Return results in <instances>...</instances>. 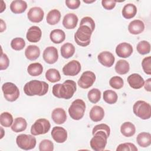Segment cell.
<instances>
[{
  "label": "cell",
  "instance_id": "4316f807",
  "mask_svg": "<svg viewBox=\"0 0 151 151\" xmlns=\"http://www.w3.org/2000/svg\"><path fill=\"white\" fill-rule=\"evenodd\" d=\"M136 142L140 147H147L151 144V134L147 132L140 133L136 137Z\"/></svg>",
  "mask_w": 151,
  "mask_h": 151
},
{
  "label": "cell",
  "instance_id": "816d5d0a",
  "mask_svg": "<svg viewBox=\"0 0 151 151\" xmlns=\"http://www.w3.org/2000/svg\"><path fill=\"white\" fill-rule=\"evenodd\" d=\"M1 11H0V12H2L6 8V5H5V3L3 1H1Z\"/></svg>",
  "mask_w": 151,
  "mask_h": 151
},
{
  "label": "cell",
  "instance_id": "d6a6232c",
  "mask_svg": "<svg viewBox=\"0 0 151 151\" xmlns=\"http://www.w3.org/2000/svg\"><path fill=\"white\" fill-rule=\"evenodd\" d=\"M27 71L31 76H38L43 71V67L39 63H34L30 64L27 67Z\"/></svg>",
  "mask_w": 151,
  "mask_h": 151
},
{
  "label": "cell",
  "instance_id": "ee69618b",
  "mask_svg": "<svg viewBox=\"0 0 151 151\" xmlns=\"http://www.w3.org/2000/svg\"><path fill=\"white\" fill-rule=\"evenodd\" d=\"M80 25H86L88 26L93 31L95 29V22L92 18L90 17H83L81 21Z\"/></svg>",
  "mask_w": 151,
  "mask_h": 151
},
{
  "label": "cell",
  "instance_id": "7402d4cb",
  "mask_svg": "<svg viewBox=\"0 0 151 151\" xmlns=\"http://www.w3.org/2000/svg\"><path fill=\"white\" fill-rule=\"evenodd\" d=\"M89 116L92 121L94 122H100L104 118V109L101 106H94L91 109L89 113Z\"/></svg>",
  "mask_w": 151,
  "mask_h": 151
},
{
  "label": "cell",
  "instance_id": "5bb4252c",
  "mask_svg": "<svg viewBox=\"0 0 151 151\" xmlns=\"http://www.w3.org/2000/svg\"><path fill=\"white\" fill-rule=\"evenodd\" d=\"M44 11L38 6H34L29 9L27 14L28 19L34 23H38L41 22L44 18Z\"/></svg>",
  "mask_w": 151,
  "mask_h": 151
},
{
  "label": "cell",
  "instance_id": "2e32d148",
  "mask_svg": "<svg viewBox=\"0 0 151 151\" xmlns=\"http://www.w3.org/2000/svg\"><path fill=\"white\" fill-rule=\"evenodd\" d=\"M97 59L100 64L107 67H111L115 61L114 56L109 51L100 52L97 56Z\"/></svg>",
  "mask_w": 151,
  "mask_h": 151
},
{
  "label": "cell",
  "instance_id": "f546056e",
  "mask_svg": "<svg viewBox=\"0 0 151 151\" xmlns=\"http://www.w3.org/2000/svg\"><path fill=\"white\" fill-rule=\"evenodd\" d=\"M61 18L60 12L56 9L51 10L47 14L46 17V21L49 25H54L58 23Z\"/></svg>",
  "mask_w": 151,
  "mask_h": 151
},
{
  "label": "cell",
  "instance_id": "836d02e7",
  "mask_svg": "<svg viewBox=\"0 0 151 151\" xmlns=\"http://www.w3.org/2000/svg\"><path fill=\"white\" fill-rule=\"evenodd\" d=\"M46 79L51 83H56L61 80L60 72L55 68H50L45 73Z\"/></svg>",
  "mask_w": 151,
  "mask_h": 151
},
{
  "label": "cell",
  "instance_id": "4dcf8cb0",
  "mask_svg": "<svg viewBox=\"0 0 151 151\" xmlns=\"http://www.w3.org/2000/svg\"><path fill=\"white\" fill-rule=\"evenodd\" d=\"M61 56L66 59L71 57L75 52V47L71 43L66 42L64 44L60 49Z\"/></svg>",
  "mask_w": 151,
  "mask_h": 151
},
{
  "label": "cell",
  "instance_id": "c3c4849f",
  "mask_svg": "<svg viewBox=\"0 0 151 151\" xmlns=\"http://www.w3.org/2000/svg\"><path fill=\"white\" fill-rule=\"evenodd\" d=\"M66 6L71 9H76L80 5V1L79 0H67L65 2Z\"/></svg>",
  "mask_w": 151,
  "mask_h": 151
},
{
  "label": "cell",
  "instance_id": "d6986e66",
  "mask_svg": "<svg viewBox=\"0 0 151 151\" xmlns=\"http://www.w3.org/2000/svg\"><path fill=\"white\" fill-rule=\"evenodd\" d=\"M51 118L54 122L58 124H63L67 119V114L65 110L60 107L54 109L51 113Z\"/></svg>",
  "mask_w": 151,
  "mask_h": 151
},
{
  "label": "cell",
  "instance_id": "ac0fdd59",
  "mask_svg": "<svg viewBox=\"0 0 151 151\" xmlns=\"http://www.w3.org/2000/svg\"><path fill=\"white\" fill-rule=\"evenodd\" d=\"M42 31L37 26H32L28 28L26 37L28 41L31 42H38L41 38Z\"/></svg>",
  "mask_w": 151,
  "mask_h": 151
},
{
  "label": "cell",
  "instance_id": "7c38bea8",
  "mask_svg": "<svg viewBox=\"0 0 151 151\" xmlns=\"http://www.w3.org/2000/svg\"><path fill=\"white\" fill-rule=\"evenodd\" d=\"M42 57L44 60L48 64H52L57 62L58 58V54L57 49L53 47L50 46L47 47L43 52Z\"/></svg>",
  "mask_w": 151,
  "mask_h": 151
},
{
  "label": "cell",
  "instance_id": "d4e9b609",
  "mask_svg": "<svg viewBox=\"0 0 151 151\" xmlns=\"http://www.w3.org/2000/svg\"><path fill=\"white\" fill-rule=\"evenodd\" d=\"M51 41L55 44H60L65 39V34L64 31L60 29H53L50 34Z\"/></svg>",
  "mask_w": 151,
  "mask_h": 151
},
{
  "label": "cell",
  "instance_id": "44dd1931",
  "mask_svg": "<svg viewBox=\"0 0 151 151\" xmlns=\"http://www.w3.org/2000/svg\"><path fill=\"white\" fill-rule=\"evenodd\" d=\"M145 29L144 22L140 19H134L131 21L128 25L129 32L133 35H137L142 33Z\"/></svg>",
  "mask_w": 151,
  "mask_h": 151
},
{
  "label": "cell",
  "instance_id": "f1b7e54d",
  "mask_svg": "<svg viewBox=\"0 0 151 151\" xmlns=\"http://www.w3.org/2000/svg\"><path fill=\"white\" fill-rule=\"evenodd\" d=\"M137 13V8L133 4H126L122 9V14L126 19H131L133 18Z\"/></svg>",
  "mask_w": 151,
  "mask_h": 151
},
{
  "label": "cell",
  "instance_id": "db71d44e",
  "mask_svg": "<svg viewBox=\"0 0 151 151\" xmlns=\"http://www.w3.org/2000/svg\"><path fill=\"white\" fill-rule=\"evenodd\" d=\"M96 1H83V2H85V3H92V2H95Z\"/></svg>",
  "mask_w": 151,
  "mask_h": 151
},
{
  "label": "cell",
  "instance_id": "7bdbcfd3",
  "mask_svg": "<svg viewBox=\"0 0 151 151\" xmlns=\"http://www.w3.org/2000/svg\"><path fill=\"white\" fill-rule=\"evenodd\" d=\"M142 66L144 72L148 75L151 74V57L144 58L142 61Z\"/></svg>",
  "mask_w": 151,
  "mask_h": 151
},
{
  "label": "cell",
  "instance_id": "83f0119b",
  "mask_svg": "<svg viewBox=\"0 0 151 151\" xmlns=\"http://www.w3.org/2000/svg\"><path fill=\"white\" fill-rule=\"evenodd\" d=\"M27 126V123L25 119L22 117H17L15 119L14 122L11 126V130L15 132L18 133L24 131Z\"/></svg>",
  "mask_w": 151,
  "mask_h": 151
},
{
  "label": "cell",
  "instance_id": "7dc6e473",
  "mask_svg": "<svg viewBox=\"0 0 151 151\" xmlns=\"http://www.w3.org/2000/svg\"><path fill=\"white\" fill-rule=\"evenodd\" d=\"M116 4V1L113 0H103L101 1V5L103 7L107 10L113 9Z\"/></svg>",
  "mask_w": 151,
  "mask_h": 151
},
{
  "label": "cell",
  "instance_id": "cb8c5ba5",
  "mask_svg": "<svg viewBox=\"0 0 151 151\" xmlns=\"http://www.w3.org/2000/svg\"><path fill=\"white\" fill-rule=\"evenodd\" d=\"M40 55L39 47L35 45H28L25 50V55L27 59L31 61L35 60Z\"/></svg>",
  "mask_w": 151,
  "mask_h": 151
},
{
  "label": "cell",
  "instance_id": "484cf974",
  "mask_svg": "<svg viewBox=\"0 0 151 151\" xmlns=\"http://www.w3.org/2000/svg\"><path fill=\"white\" fill-rule=\"evenodd\" d=\"M120 132L123 136L129 137L135 134L136 127L132 123L130 122H126L121 125Z\"/></svg>",
  "mask_w": 151,
  "mask_h": 151
},
{
  "label": "cell",
  "instance_id": "e575fe53",
  "mask_svg": "<svg viewBox=\"0 0 151 151\" xmlns=\"http://www.w3.org/2000/svg\"><path fill=\"white\" fill-rule=\"evenodd\" d=\"M103 100L109 104H113L116 103L118 97L117 93L111 90H107L103 92Z\"/></svg>",
  "mask_w": 151,
  "mask_h": 151
},
{
  "label": "cell",
  "instance_id": "3957f363",
  "mask_svg": "<svg viewBox=\"0 0 151 151\" xmlns=\"http://www.w3.org/2000/svg\"><path fill=\"white\" fill-rule=\"evenodd\" d=\"M93 31L86 25H80L74 34V41L81 47H86L90 43V38Z\"/></svg>",
  "mask_w": 151,
  "mask_h": 151
},
{
  "label": "cell",
  "instance_id": "bcb514c9",
  "mask_svg": "<svg viewBox=\"0 0 151 151\" xmlns=\"http://www.w3.org/2000/svg\"><path fill=\"white\" fill-rule=\"evenodd\" d=\"M9 64V60L6 54L1 52V61H0V69L1 70L6 69Z\"/></svg>",
  "mask_w": 151,
  "mask_h": 151
},
{
  "label": "cell",
  "instance_id": "8992f818",
  "mask_svg": "<svg viewBox=\"0 0 151 151\" xmlns=\"http://www.w3.org/2000/svg\"><path fill=\"white\" fill-rule=\"evenodd\" d=\"M86 110L85 102L80 99L74 100L68 108V113L73 120H78L83 118Z\"/></svg>",
  "mask_w": 151,
  "mask_h": 151
},
{
  "label": "cell",
  "instance_id": "f907efd6",
  "mask_svg": "<svg viewBox=\"0 0 151 151\" xmlns=\"http://www.w3.org/2000/svg\"><path fill=\"white\" fill-rule=\"evenodd\" d=\"M6 29V24L5 22L3 21V19H1V24H0V32H2L4 31Z\"/></svg>",
  "mask_w": 151,
  "mask_h": 151
},
{
  "label": "cell",
  "instance_id": "f35d334b",
  "mask_svg": "<svg viewBox=\"0 0 151 151\" xmlns=\"http://www.w3.org/2000/svg\"><path fill=\"white\" fill-rule=\"evenodd\" d=\"M25 46V42L24 40L20 37H16L12 40L11 42V48L16 51H20L22 50Z\"/></svg>",
  "mask_w": 151,
  "mask_h": 151
},
{
  "label": "cell",
  "instance_id": "e0dca14e",
  "mask_svg": "<svg viewBox=\"0 0 151 151\" xmlns=\"http://www.w3.org/2000/svg\"><path fill=\"white\" fill-rule=\"evenodd\" d=\"M127 81L130 87L134 89H139L144 86L145 80L139 74L133 73L129 76Z\"/></svg>",
  "mask_w": 151,
  "mask_h": 151
},
{
  "label": "cell",
  "instance_id": "9c48e42d",
  "mask_svg": "<svg viewBox=\"0 0 151 151\" xmlns=\"http://www.w3.org/2000/svg\"><path fill=\"white\" fill-rule=\"evenodd\" d=\"M51 124L48 120L46 119H39L37 120L31 127V133L34 136L44 134L50 129Z\"/></svg>",
  "mask_w": 151,
  "mask_h": 151
},
{
  "label": "cell",
  "instance_id": "7a4b0ae2",
  "mask_svg": "<svg viewBox=\"0 0 151 151\" xmlns=\"http://www.w3.org/2000/svg\"><path fill=\"white\" fill-rule=\"evenodd\" d=\"M48 84L43 81L33 80L27 83L24 87L25 94L29 96L45 95L48 91Z\"/></svg>",
  "mask_w": 151,
  "mask_h": 151
},
{
  "label": "cell",
  "instance_id": "277c9868",
  "mask_svg": "<svg viewBox=\"0 0 151 151\" xmlns=\"http://www.w3.org/2000/svg\"><path fill=\"white\" fill-rule=\"evenodd\" d=\"M90 145L91 149L95 151H101L105 149L109 137L106 133L103 130H97L93 134Z\"/></svg>",
  "mask_w": 151,
  "mask_h": 151
},
{
  "label": "cell",
  "instance_id": "30bf717a",
  "mask_svg": "<svg viewBox=\"0 0 151 151\" xmlns=\"http://www.w3.org/2000/svg\"><path fill=\"white\" fill-rule=\"evenodd\" d=\"M95 74L91 71L84 72L78 81V85L82 88H88L93 86L96 80Z\"/></svg>",
  "mask_w": 151,
  "mask_h": 151
},
{
  "label": "cell",
  "instance_id": "681fc988",
  "mask_svg": "<svg viewBox=\"0 0 151 151\" xmlns=\"http://www.w3.org/2000/svg\"><path fill=\"white\" fill-rule=\"evenodd\" d=\"M144 87H145V89L146 91L149 92L151 91V78H150L146 80V81L145 82Z\"/></svg>",
  "mask_w": 151,
  "mask_h": 151
},
{
  "label": "cell",
  "instance_id": "603a6c76",
  "mask_svg": "<svg viewBox=\"0 0 151 151\" xmlns=\"http://www.w3.org/2000/svg\"><path fill=\"white\" fill-rule=\"evenodd\" d=\"M27 8V4L22 0H15L10 4V9L14 14L23 13Z\"/></svg>",
  "mask_w": 151,
  "mask_h": 151
},
{
  "label": "cell",
  "instance_id": "b9f144b4",
  "mask_svg": "<svg viewBox=\"0 0 151 151\" xmlns=\"http://www.w3.org/2000/svg\"><path fill=\"white\" fill-rule=\"evenodd\" d=\"M117 151H137V147L132 143H124L120 144L116 148Z\"/></svg>",
  "mask_w": 151,
  "mask_h": 151
},
{
  "label": "cell",
  "instance_id": "1f68e13d",
  "mask_svg": "<svg viewBox=\"0 0 151 151\" xmlns=\"http://www.w3.org/2000/svg\"><path fill=\"white\" fill-rule=\"evenodd\" d=\"M115 71L120 75L127 74L130 70L129 63L124 60H119L115 65Z\"/></svg>",
  "mask_w": 151,
  "mask_h": 151
},
{
  "label": "cell",
  "instance_id": "8fae6325",
  "mask_svg": "<svg viewBox=\"0 0 151 151\" xmlns=\"http://www.w3.org/2000/svg\"><path fill=\"white\" fill-rule=\"evenodd\" d=\"M81 70V64L77 60H73L66 64L63 68V73L65 76H74Z\"/></svg>",
  "mask_w": 151,
  "mask_h": 151
},
{
  "label": "cell",
  "instance_id": "52a82bcc",
  "mask_svg": "<svg viewBox=\"0 0 151 151\" xmlns=\"http://www.w3.org/2000/svg\"><path fill=\"white\" fill-rule=\"evenodd\" d=\"M16 143L21 149L28 150L34 149L36 146V139L34 135L21 134L17 136Z\"/></svg>",
  "mask_w": 151,
  "mask_h": 151
},
{
  "label": "cell",
  "instance_id": "ba28073f",
  "mask_svg": "<svg viewBox=\"0 0 151 151\" xmlns=\"http://www.w3.org/2000/svg\"><path fill=\"white\" fill-rule=\"evenodd\" d=\"M2 90L5 99L8 101H14L19 96L18 88L15 84L11 82L5 83L2 86Z\"/></svg>",
  "mask_w": 151,
  "mask_h": 151
},
{
  "label": "cell",
  "instance_id": "d590c367",
  "mask_svg": "<svg viewBox=\"0 0 151 151\" xmlns=\"http://www.w3.org/2000/svg\"><path fill=\"white\" fill-rule=\"evenodd\" d=\"M14 122L13 117L8 112H3L0 115V123L5 127H10Z\"/></svg>",
  "mask_w": 151,
  "mask_h": 151
},
{
  "label": "cell",
  "instance_id": "f6af8a7d",
  "mask_svg": "<svg viewBox=\"0 0 151 151\" xmlns=\"http://www.w3.org/2000/svg\"><path fill=\"white\" fill-rule=\"evenodd\" d=\"M97 130H103L106 133L108 137H109V136H110V127L108 125H107L106 124L102 123V124H99L95 126L93 129L92 134H93Z\"/></svg>",
  "mask_w": 151,
  "mask_h": 151
},
{
  "label": "cell",
  "instance_id": "9a60e30c",
  "mask_svg": "<svg viewBox=\"0 0 151 151\" xmlns=\"http://www.w3.org/2000/svg\"><path fill=\"white\" fill-rule=\"evenodd\" d=\"M133 52V47L127 42H122L118 44L116 48V53L121 58H127Z\"/></svg>",
  "mask_w": 151,
  "mask_h": 151
},
{
  "label": "cell",
  "instance_id": "8d00e7d4",
  "mask_svg": "<svg viewBox=\"0 0 151 151\" xmlns=\"http://www.w3.org/2000/svg\"><path fill=\"white\" fill-rule=\"evenodd\" d=\"M137 52L142 55H145L149 54L150 51V44L147 41H140L136 47Z\"/></svg>",
  "mask_w": 151,
  "mask_h": 151
},
{
  "label": "cell",
  "instance_id": "ab89813d",
  "mask_svg": "<svg viewBox=\"0 0 151 151\" xmlns=\"http://www.w3.org/2000/svg\"><path fill=\"white\" fill-rule=\"evenodd\" d=\"M110 86L114 89H120L124 84L123 80L119 76H113L109 80Z\"/></svg>",
  "mask_w": 151,
  "mask_h": 151
},
{
  "label": "cell",
  "instance_id": "ffe728a7",
  "mask_svg": "<svg viewBox=\"0 0 151 151\" xmlns=\"http://www.w3.org/2000/svg\"><path fill=\"white\" fill-rule=\"evenodd\" d=\"M78 21V17L76 14L73 13H68L64 17L63 25L66 29H74L77 26Z\"/></svg>",
  "mask_w": 151,
  "mask_h": 151
},
{
  "label": "cell",
  "instance_id": "6da1fadb",
  "mask_svg": "<svg viewBox=\"0 0 151 151\" xmlns=\"http://www.w3.org/2000/svg\"><path fill=\"white\" fill-rule=\"evenodd\" d=\"M77 90V85L74 81L67 80L63 84H57L52 87V92L53 95L60 99H71Z\"/></svg>",
  "mask_w": 151,
  "mask_h": 151
},
{
  "label": "cell",
  "instance_id": "4fadbf2b",
  "mask_svg": "<svg viewBox=\"0 0 151 151\" xmlns=\"http://www.w3.org/2000/svg\"><path fill=\"white\" fill-rule=\"evenodd\" d=\"M51 134L52 139L58 143H64L67 139V132L66 130L60 126L54 127Z\"/></svg>",
  "mask_w": 151,
  "mask_h": 151
},
{
  "label": "cell",
  "instance_id": "f5cc1de1",
  "mask_svg": "<svg viewBox=\"0 0 151 151\" xmlns=\"http://www.w3.org/2000/svg\"><path fill=\"white\" fill-rule=\"evenodd\" d=\"M1 132H2L1 133H2V134H1V137H0V138L2 139V138L3 137V136H4V134H3V133H4V130H3V129H2V127H1Z\"/></svg>",
  "mask_w": 151,
  "mask_h": 151
},
{
  "label": "cell",
  "instance_id": "60d3db41",
  "mask_svg": "<svg viewBox=\"0 0 151 151\" xmlns=\"http://www.w3.org/2000/svg\"><path fill=\"white\" fill-rule=\"evenodd\" d=\"M39 150L40 151H52L54 144L50 140L44 139L39 144Z\"/></svg>",
  "mask_w": 151,
  "mask_h": 151
},
{
  "label": "cell",
  "instance_id": "5b68a950",
  "mask_svg": "<svg viewBox=\"0 0 151 151\" xmlns=\"http://www.w3.org/2000/svg\"><path fill=\"white\" fill-rule=\"evenodd\" d=\"M134 114L143 120L149 119L151 117L150 104L143 100L137 101L133 106Z\"/></svg>",
  "mask_w": 151,
  "mask_h": 151
},
{
  "label": "cell",
  "instance_id": "74e56055",
  "mask_svg": "<svg viewBox=\"0 0 151 151\" xmlns=\"http://www.w3.org/2000/svg\"><path fill=\"white\" fill-rule=\"evenodd\" d=\"M101 91L98 88L91 89L87 94V97L89 101L92 103H97L101 99Z\"/></svg>",
  "mask_w": 151,
  "mask_h": 151
}]
</instances>
